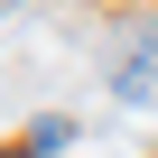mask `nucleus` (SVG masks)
<instances>
[{
	"mask_svg": "<svg viewBox=\"0 0 158 158\" xmlns=\"http://www.w3.org/2000/svg\"><path fill=\"white\" fill-rule=\"evenodd\" d=\"M121 102H158V37L130 47V65H121Z\"/></svg>",
	"mask_w": 158,
	"mask_h": 158,
	"instance_id": "obj_1",
	"label": "nucleus"
}]
</instances>
